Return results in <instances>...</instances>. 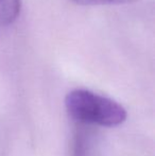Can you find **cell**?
Masks as SVG:
<instances>
[{"label":"cell","mask_w":155,"mask_h":156,"mask_svg":"<svg viewBox=\"0 0 155 156\" xmlns=\"http://www.w3.org/2000/svg\"><path fill=\"white\" fill-rule=\"evenodd\" d=\"M65 106L73 120L85 124L114 127L123 123L128 117L121 104L88 89L78 88L68 93Z\"/></svg>","instance_id":"1"},{"label":"cell","mask_w":155,"mask_h":156,"mask_svg":"<svg viewBox=\"0 0 155 156\" xmlns=\"http://www.w3.org/2000/svg\"><path fill=\"white\" fill-rule=\"evenodd\" d=\"M21 10V0H0V28L16 21Z\"/></svg>","instance_id":"2"},{"label":"cell","mask_w":155,"mask_h":156,"mask_svg":"<svg viewBox=\"0 0 155 156\" xmlns=\"http://www.w3.org/2000/svg\"><path fill=\"white\" fill-rule=\"evenodd\" d=\"M78 5H121V4L135 3L139 0H70Z\"/></svg>","instance_id":"3"}]
</instances>
